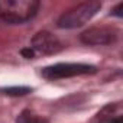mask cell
<instances>
[{"label":"cell","mask_w":123,"mask_h":123,"mask_svg":"<svg viewBox=\"0 0 123 123\" xmlns=\"http://www.w3.org/2000/svg\"><path fill=\"white\" fill-rule=\"evenodd\" d=\"M39 9L36 0H0V19L10 25L31 20Z\"/></svg>","instance_id":"cell-1"},{"label":"cell","mask_w":123,"mask_h":123,"mask_svg":"<svg viewBox=\"0 0 123 123\" xmlns=\"http://www.w3.org/2000/svg\"><path fill=\"white\" fill-rule=\"evenodd\" d=\"M31 48L33 49V52H39L42 55H52L62 49V43L51 32L41 31L33 36Z\"/></svg>","instance_id":"cell-5"},{"label":"cell","mask_w":123,"mask_h":123,"mask_svg":"<svg viewBox=\"0 0 123 123\" xmlns=\"http://www.w3.org/2000/svg\"><path fill=\"white\" fill-rule=\"evenodd\" d=\"M107 123H123V120H122V117H120V116H119V117H116V119H114V120H113V122H111V120H110V122H107Z\"/></svg>","instance_id":"cell-10"},{"label":"cell","mask_w":123,"mask_h":123,"mask_svg":"<svg viewBox=\"0 0 123 123\" xmlns=\"http://www.w3.org/2000/svg\"><path fill=\"white\" fill-rule=\"evenodd\" d=\"M22 55H23L25 58H33L35 52H33V49L29 46V48H25V49H22Z\"/></svg>","instance_id":"cell-8"},{"label":"cell","mask_w":123,"mask_h":123,"mask_svg":"<svg viewBox=\"0 0 123 123\" xmlns=\"http://www.w3.org/2000/svg\"><path fill=\"white\" fill-rule=\"evenodd\" d=\"M122 9H123V3H119L113 10H111V15H114V16H119V18H122Z\"/></svg>","instance_id":"cell-9"},{"label":"cell","mask_w":123,"mask_h":123,"mask_svg":"<svg viewBox=\"0 0 123 123\" xmlns=\"http://www.w3.org/2000/svg\"><path fill=\"white\" fill-rule=\"evenodd\" d=\"M2 91L7 96H25V94H29L32 91V88H29V87H7V88H3Z\"/></svg>","instance_id":"cell-7"},{"label":"cell","mask_w":123,"mask_h":123,"mask_svg":"<svg viewBox=\"0 0 123 123\" xmlns=\"http://www.w3.org/2000/svg\"><path fill=\"white\" fill-rule=\"evenodd\" d=\"M100 9H101V3L97 0H88V2L80 3L61 15V18L58 19V28L61 29L80 28L86 25Z\"/></svg>","instance_id":"cell-2"},{"label":"cell","mask_w":123,"mask_h":123,"mask_svg":"<svg viewBox=\"0 0 123 123\" xmlns=\"http://www.w3.org/2000/svg\"><path fill=\"white\" fill-rule=\"evenodd\" d=\"M16 123H48V120L42 116H38V114L32 113L31 110H23L18 116Z\"/></svg>","instance_id":"cell-6"},{"label":"cell","mask_w":123,"mask_h":123,"mask_svg":"<svg viewBox=\"0 0 123 123\" xmlns=\"http://www.w3.org/2000/svg\"><path fill=\"white\" fill-rule=\"evenodd\" d=\"M97 68L94 65L81 64V62H59L51 67H45L42 70V75L48 80H58V78H70L75 75L84 74H94Z\"/></svg>","instance_id":"cell-3"},{"label":"cell","mask_w":123,"mask_h":123,"mask_svg":"<svg viewBox=\"0 0 123 123\" xmlns=\"http://www.w3.org/2000/svg\"><path fill=\"white\" fill-rule=\"evenodd\" d=\"M119 31L111 26H96L81 33V42L86 45H110L116 42Z\"/></svg>","instance_id":"cell-4"}]
</instances>
